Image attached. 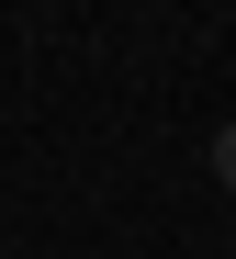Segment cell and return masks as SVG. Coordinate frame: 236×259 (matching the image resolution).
I'll return each instance as SVG.
<instances>
[{"label": "cell", "mask_w": 236, "mask_h": 259, "mask_svg": "<svg viewBox=\"0 0 236 259\" xmlns=\"http://www.w3.org/2000/svg\"><path fill=\"white\" fill-rule=\"evenodd\" d=\"M214 169H225V192H236V124H225V136H214Z\"/></svg>", "instance_id": "obj_1"}]
</instances>
